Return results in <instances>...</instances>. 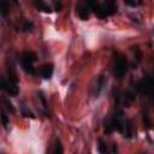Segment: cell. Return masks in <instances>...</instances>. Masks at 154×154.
<instances>
[{
	"label": "cell",
	"mask_w": 154,
	"mask_h": 154,
	"mask_svg": "<svg viewBox=\"0 0 154 154\" xmlns=\"http://www.w3.org/2000/svg\"><path fill=\"white\" fill-rule=\"evenodd\" d=\"M22 63H28V64H32L36 60V54L34 52H24L20 57Z\"/></svg>",
	"instance_id": "6"
},
{
	"label": "cell",
	"mask_w": 154,
	"mask_h": 154,
	"mask_svg": "<svg viewBox=\"0 0 154 154\" xmlns=\"http://www.w3.org/2000/svg\"><path fill=\"white\" fill-rule=\"evenodd\" d=\"M143 122L146 123L147 128H152V123H150V120H149V118H148V116H147V114H144V116H143Z\"/></svg>",
	"instance_id": "16"
},
{
	"label": "cell",
	"mask_w": 154,
	"mask_h": 154,
	"mask_svg": "<svg viewBox=\"0 0 154 154\" xmlns=\"http://www.w3.org/2000/svg\"><path fill=\"white\" fill-rule=\"evenodd\" d=\"M34 6L38 10V11H42V12H46V13H49L52 10L51 7L43 1V0H34Z\"/></svg>",
	"instance_id": "5"
},
{
	"label": "cell",
	"mask_w": 154,
	"mask_h": 154,
	"mask_svg": "<svg viewBox=\"0 0 154 154\" xmlns=\"http://www.w3.org/2000/svg\"><path fill=\"white\" fill-rule=\"evenodd\" d=\"M31 28H32V23H31V22H25V23H24V30H25V31L31 30Z\"/></svg>",
	"instance_id": "18"
},
{
	"label": "cell",
	"mask_w": 154,
	"mask_h": 154,
	"mask_svg": "<svg viewBox=\"0 0 154 154\" xmlns=\"http://www.w3.org/2000/svg\"><path fill=\"white\" fill-rule=\"evenodd\" d=\"M97 0H87V5H88V7L90 8V10H95V7H96V5H97Z\"/></svg>",
	"instance_id": "14"
},
{
	"label": "cell",
	"mask_w": 154,
	"mask_h": 154,
	"mask_svg": "<svg viewBox=\"0 0 154 154\" xmlns=\"http://www.w3.org/2000/svg\"><path fill=\"white\" fill-rule=\"evenodd\" d=\"M2 89L6 90L10 95L12 96H16L18 94V84H17V81H13V79H2Z\"/></svg>",
	"instance_id": "3"
},
{
	"label": "cell",
	"mask_w": 154,
	"mask_h": 154,
	"mask_svg": "<svg viewBox=\"0 0 154 154\" xmlns=\"http://www.w3.org/2000/svg\"><path fill=\"white\" fill-rule=\"evenodd\" d=\"M4 103L6 105V107L8 108V111H11V112H13V111H14V108L12 107V103H11V102H8L6 99H4Z\"/></svg>",
	"instance_id": "17"
},
{
	"label": "cell",
	"mask_w": 154,
	"mask_h": 154,
	"mask_svg": "<svg viewBox=\"0 0 154 154\" xmlns=\"http://www.w3.org/2000/svg\"><path fill=\"white\" fill-rule=\"evenodd\" d=\"M129 6H135V1L134 0H124Z\"/></svg>",
	"instance_id": "20"
},
{
	"label": "cell",
	"mask_w": 154,
	"mask_h": 154,
	"mask_svg": "<svg viewBox=\"0 0 154 154\" xmlns=\"http://www.w3.org/2000/svg\"><path fill=\"white\" fill-rule=\"evenodd\" d=\"M131 136H132V123L130 119H128L125 122V137L131 138Z\"/></svg>",
	"instance_id": "9"
},
{
	"label": "cell",
	"mask_w": 154,
	"mask_h": 154,
	"mask_svg": "<svg viewBox=\"0 0 154 154\" xmlns=\"http://www.w3.org/2000/svg\"><path fill=\"white\" fill-rule=\"evenodd\" d=\"M128 70L126 58L122 53H114V75L118 79L123 78Z\"/></svg>",
	"instance_id": "1"
},
{
	"label": "cell",
	"mask_w": 154,
	"mask_h": 154,
	"mask_svg": "<svg viewBox=\"0 0 154 154\" xmlns=\"http://www.w3.org/2000/svg\"><path fill=\"white\" fill-rule=\"evenodd\" d=\"M99 143H100V144H99V152H100V153H102V154H103V153H106L107 148H106L105 142H103L102 140H99Z\"/></svg>",
	"instance_id": "15"
},
{
	"label": "cell",
	"mask_w": 154,
	"mask_h": 154,
	"mask_svg": "<svg viewBox=\"0 0 154 154\" xmlns=\"http://www.w3.org/2000/svg\"><path fill=\"white\" fill-rule=\"evenodd\" d=\"M1 120H2L4 126L7 128V125H8V118H7V116H6V113H5L4 109H1Z\"/></svg>",
	"instance_id": "13"
},
{
	"label": "cell",
	"mask_w": 154,
	"mask_h": 154,
	"mask_svg": "<svg viewBox=\"0 0 154 154\" xmlns=\"http://www.w3.org/2000/svg\"><path fill=\"white\" fill-rule=\"evenodd\" d=\"M53 153H58V154H61V153H63V147H61V143H60L59 140H55V144H54Z\"/></svg>",
	"instance_id": "11"
},
{
	"label": "cell",
	"mask_w": 154,
	"mask_h": 154,
	"mask_svg": "<svg viewBox=\"0 0 154 154\" xmlns=\"http://www.w3.org/2000/svg\"><path fill=\"white\" fill-rule=\"evenodd\" d=\"M135 88L137 91L143 94H149V95L154 94V73L137 82Z\"/></svg>",
	"instance_id": "2"
},
{
	"label": "cell",
	"mask_w": 154,
	"mask_h": 154,
	"mask_svg": "<svg viewBox=\"0 0 154 154\" xmlns=\"http://www.w3.org/2000/svg\"><path fill=\"white\" fill-rule=\"evenodd\" d=\"M7 10H8V6H7L6 0H1V14L2 16H6Z\"/></svg>",
	"instance_id": "12"
},
{
	"label": "cell",
	"mask_w": 154,
	"mask_h": 154,
	"mask_svg": "<svg viewBox=\"0 0 154 154\" xmlns=\"http://www.w3.org/2000/svg\"><path fill=\"white\" fill-rule=\"evenodd\" d=\"M94 12H95V13L97 14V17H100V18H106V17L108 16L105 5H103V4H100V2H97V5H96Z\"/></svg>",
	"instance_id": "7"
},
{
	"label": "cell",
	"mask_w": 154,
	"mask_h": 154,
	"mask_svg": "<svg viewBox=\"0 0 154 154\" xmlns=\"http://www.w3.org/2000/svg\"><path fill=\"white\" fill-rule=\"evenodd\" d=\"M77 13H78L79 18L83 19V20H87L88 17H89V14H88V10H87V7L83 6V5H78V6H77Z\"/></svg>",
	"instance_id": "8"
},
{
	"label": "cell",
	"mask_w": 154,
	"mask_h": 154,
	"mask_svg": "<svg viewBox=\"0 0 154 154\" xmlns=\"http://www.w3.org/2000/svg\"><path fill=\"white\" fill-rule=\"evenodd\" d=\"M22 64H23V69H24L25 72H28L30 75H34L35 73V69H34L32 64H28V63H22Z\"/></svg>",
	"instance_id": "10"
},
{
	"label": "cell",
	"mask_w": 154,
	"mask_h": 154,
	"mask_svg": "<svg viewBox=\"0 0 154 154\" xmlns=\"http://www.w3.org/2000/svg\"><path fill=\"white\" fill-rule=\"evenodd\" d=\"M40 73H41V76L43 78L49 79L52 77V75H53V65L52 64H45V65H42L41 69H40Z\"/></svg>",
	"instance_id": "4"
},
{
	"label": "cell",
	"mask_w": 154,
	"mask_h": 154,
	"mask_svg": "<svg viewBox=\"0 0 154 154\" xmlns=\"http://www.w3.org/2000/svg\"><path fill=\"white\" fill-rule=\"evenodd\" d=\"M54 5H55V10L59 11L61 8V1L60 0H54Z\"/></svg>",
	"instance_id": "19"
}]
</instances>
